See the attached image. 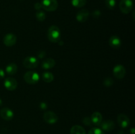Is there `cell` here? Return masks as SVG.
I'll list each match as a JSON object with an SVG mask.
<instances>
[{"instance_id":"26","label":"cell","mask_w":135,"mask_h":134,"mask_svg":"<svg viewBox=\"0 0 135 134\" xmlns=\"http://www.w3.org/2000/svg\"><path fill=\"white\" fill-rule=\"evenodd\" d=\"M101 15V12L100 10L97 9V10H94L92 13V16L95 18H98L100 17Z\"/></svg>"},{"instance_id":"22","label":"cell","mask_w":135,"mask_h":134,"mask_svg":"<svg viewBox=\"0 0 135 134\" xmlns=\"http://www.w3.org/2000/svg\"><path fill=\"white\" fill-rule=\"evenodd\" d=\"M105 5L109 9H114L116 5L115 0H105Z\"/></svg>"},{"instance_id":"32","label":"cell","mask_w":135,"mask_h":134,"mask_svg":"<svg viewBox=\"0 0 135 134\" xmlns=\"http://www.w3.org/2000/svg\"><path fill=\"white\" fill-rule=\"evenodd\" d=\"M2 103H3L2 100H1V99H0V106H1V105H2Z\"/></svg>"},{"instance_id":"5","label":"cell","mask_w":135,"mask_h":134,"mask_svg":"<svg viewBox=\"0 0 135 134\" xmlns=\"http://www.w3.org/2000/svg\"><path fill=\"white\" fill-rule=\"evenodd\" d=\"M39 64V61L36 57L32 56H26L23 60V65L26 68H35Z\"/></svg>"},{"instance_id":"16","label":"cell","mask_w":135,"mask_h":134,"mask_svg":"<svg viewBox=\"0 0 135 134\" xmlns=\"http://www.w3.org/2000/svg\"><path fill=\"white\" fill-rule=\"evenodd\" d=\"M91 120L93 124L95 126H100L101 122H102V115L101 113L98 112H95L92 114L90 117Z\"/></svg>"},{"instance_id":"15","label":"cell","mask_w":135,"mask_h":134,"mask_svg":"<svg viewBox=\"0 0 135 134\" xmlns=\"http://www.w3.org/2000/svg\"><path fill=\"white\" fill-rule=\"evenodd\" d=\"M55 65V61L52 58H47L42 63V67L43 69L48 70L54 68Z\"/></svg>"},{"instance_id":"7","label":"cell","mask_w":135,"mask_h":134,"mask_svg":"<svg viewBox=\"0 0 135 134\" xmlns=\"http://www.w3.org/2000/svg\"><path fill=\"white\" fill-rule=\"evenodd\" d=\"M113 73L117 79H123L126 74V70L125 67L121 64H117L113 68Z\"/></svg>"},{"instance_id":"13","label":"cell","mask_w":135,"mask_h":134,"mask_svg":"<svg viewBox=\"0 0 135 134\" xmlns=\"http://www.w3.org/2000/svg\"><path fill=\"white\" fill-rule=\"evenodd\" d=\"M100 127H101V130H104V131H112L113 129L115 128V126L114 122L110 120H107L102 121L100 123Z\"/></svg>"},{"instance_id":"11","label":"cell","mask_w":135,"mask_h":134,"mask_svg":"<svg viewBox=\"0 0 135 134\" xmlns=\"http://www.w3.org/2000/svg\"><path fill=\"white\" fill-rule=\"evenodd\" d=\"M117 122L122 128H126L130 125V120L127 116L124 114H119L117 116Z\"/></svg>"},{"instance_id":"3","label":"cell","mask_w":135,"mask_h":134,"mask_svg":"<svg viewBox=\"0 0 135 134\" xmlns=\"http://www.w3.org/2000/svg\"><path fill=\"white\" fill-rule=\"evenodd\" d=\"M41 4L42 9L49 12L55 11L58 7L57 0H42Z\"/></svg>"},{"instance_id":"4","label":"cell","mask_w":135,"mask_h":134,"mask_svg":"<svg viewBox=\"0 0 135 134\" xmlns=\"http://www.w3.org/2000/svg\"><path fill=\"white\" fill-rule=\"evenodd\" d=\"M133 8V3L132 0H121L119 3V9L124 14H128Z\"/></svg>"},{"instance_id":"14","label":"cell","mask_w":135,"mask_h":134,"mask_svg":"<svg viewBox=\"0 0 135 134\" xmlns=\"http://www.w3.org/2000/svg\"><path fill=\"white\" fill-rule=\"evenodd\" d=\"M109 44L113 49H118L121 45V39L117 35H112L109 40Z\"/></svg>"},{"instance_id":"9","label":"cell","mask_w":135,"mask_h":134,"mask_svg":"<svg viewBox=\"0 0 135 134\" xmlns=\"http://www.w3.org/2000/svg\"><path fill=\"white\" fill-rule=\"evenodd\" d=\"M3 42V43L7 47H12L17 42V37L15 34H11V33L7 34L4 36Z\"/></svg>"},{"instance_id":"20","label":"cell","mask_w":135,"mask_h":134,"mask_svg":"<svg viewBox=\"0 0 135 134\" xmlns=\"http://www.w3.org/2000/svg\"><path fill=\"white\" fill-rule=\"evenodd\" d=\"M71 3L75 7L80 8L86 4V0H71Z\"/></svg>"},{"instance_id":"1","label":"cell","mask_w":135,"mask_h":134,"mask_svg":"<svg viewBox=\"0 0 135 134\" xmlns=\"http://www.w3.org/2000/svg\"><path fill=\"white\" fill-rule=\"evenodd\" d=\"M47 38L53 43H58L61 40V32L57 26H51L47 31Z\"/></svg>"},{"instance_id":"21","label":"cell","mask_w":135,"mask_h":134,"mask_svg":"<svg viewBox=\"0 0 135 134\" xmlns=\"http://www.w3.org/2000/svg\"><path fill=\"white\" fill-rule=\"evenodd\" d=\"M36 17L37 20L38 21H44L46 18V14L42 11H38L36 13Z\"/></svg>"},{"instance_id":"30","label":"cell","mask_w":135,"mask_h":134,"mask_svg":"<svg viewBox=\"0 0 135 134\" xmlns=\"http://www.w3.org/2000/svg\"><path fill=\"white\" fill-rule=\"evenodd\" d=\"M4 77H5V72L3 71V70L0 68V79L3 78Z\"/></svg>"},{"instance_id":"25","label":"cell","mask_w":135,"mask_h":134,"mask_svg":"<svg viewBox=\"0 0 135 134\" xmlns=\"http://www.w3.org/2000/svg\"><path fill=\"white\" fill-rule=\"evenodd\" d=\"M83 122L84 125L86 126H92V120H91V118L90 117H84L83 120Z\"/></svg>"},{"instance_id":"17","label":"cell","mask_w":135,"mask_h":134,"mask_svg":"<svg viewBox=\"0 0 135 134\" xmlns=\"http://www.w3.org/2000/svg\"><path fill=\"white\" fill-rule=\"evenodd\" d=\"M5 70H6L7 74L10 75V76H13V75H15L17 72L18 67H17V64H15V63H11V64H8Z\"/></svg>"},{"instance_id":"23","label":"cell","mask_w":135,"mask_h":134,"mask_svg":"<svg viewBox=\"0 0 135 134\" xmlns=\"http://www.w3.org/2000/svg\"><path fill=\"white\" fill-rule=\"evenodd\" d=\"M88 134H105V133L98 127H92L88 131Z\"/></svg>"},{"instance_id":"27","label":"cell","mask_w":135,"mask_h":134,"mask_svg":"<svg viewBox=\"0 0 135 134\" xmlns=\"http://www.w3.org/2000/svg\"><path fill=\"white\" fill-rule=\"evenodd\" d=\"M34 8H35L37 11H40V9L42 8L41 3H36L34 4Z\"/></svg>"},{"instance_id":"24","label":"cell","mask_w":135,"mask_h":134,"mask_svg":"<svg viewBox=\"0 0 135 134\" xmlns=\"http://www.w3.org/2000/svg\"><path fill=\"white\" fill-rule=\"evenodd\" d=\"M103 84L105 87H110L113 84V80L112 78L108 77L104 79Z\"/></svg>"},{"instance_id":"10","label":"cell","mask_w":135,"mask_h":134,"mask_svg":"<svg viewBox=\"0 0 135 134\" xmlns=\"http://www.w3.org/2000/svg\"><path fill=\"white\" fill-rule=\"evenodd\" d=\"M0 116L5 120H11L14 117V112L9 108H3L0 110Z\"/></svg>"},{"instance_id":"28","label":"cell","mask_w":135,"mask_h":134,"mask_svg":"<svg viewBox=\"0 0 135 134\" xmlns=\"http://www.w3.org/2000/svg\"><path fill=\"white\" fill-rule=\"evenodd\" d=\"M40 107L42 110H45V109H47V104L46 102H41L40 105Z\"/></svg>"},{"instance_id":"29","label":"cell","mask_w":135,"mask_h":134,"mask_svg":"<svg viewBox=\"0 0 135 134\" xmlns=\"http://www.w3.org/2000/svg\"><path fill=\"white\" fill-rule=\"evenodd\" d=\"M45 55H46V52L42 51H40V53H38V58H40V59H42V58H43Z\"/></svg>"},{"instance_id":"12","label":"cell","mask_w":135,"mask_h":134,"mask_svg":"<svg viewBox=\"0 0 135 134\" xmlns=\"http://www.w3.org/2000/svg\"><path fill=\"white\" fill-rule=\"evenodd\" d=\"M90 16V13L86 9H81L77 13L76 18L77 21L80 22H84L88 19Z\"/></svg>"},{"instance_id":"2","label":"cell","mask_w":135,"mask_h":134,"mask_svg":"<svg viewBox=\"0 0 135 134\" xmlns=\"http://www.w3.org/2000/svg\"><path fill=\"white\" fill-rule=\"evenodd\" d=\"M24 80L28 84H35L39 81L40 76L36 72L29 71L24 75Z\"/></svg>"},{"instance_id":"31","label":"cell","mask_w":135,"mask_h":134,"mask_svg":"<svg viewBox=\"0 0 135 134\" xmlns=\"http://www.w3.org/2000/svg\"><path fill=\"white\" fill-rule=\"evenodd\" d=\"M130 134H135V130L134 128H132L130 130Z\"/></svg>"},{"instance_id":"6","label":"cell","mask_w":135,"mask_h":134,"mask_svg":"<svg viewBox=\"0 0 135 134\" xmlns=\"http://www.w3.org/2000/svg\"><path fill=\"white\" fill-rule=\"evenodd\" d=\"M44 120L46 122L50 124H54L58 120V116L55 113L51 111H47L44 114Z\"/></svg>"},{"instance_id":"18","label":"cell","mask_w":135,"mask_h":134,"mask_svg":"<svg viewBox=\"0 0 135 134\" xmlns=\"http://www.w3.org/2000/svg\"><path fill=\"white\" fill-rule=\"evenodd\" d=\"M71 134H86L85 130L83 128L82 126L79 125H75L73 126L71 129L70 131Z\"/></svg>"},{"instance_id":"19","label":"cell","mask_w":135,"mask_h":134,"mask_svg":"<svg viewBox=\"0 0 135 134\" xmlns=\"http://www.w3.org/2000/svg\"><path fill=\"white\" fill-rule=\"evenodd\" d=\"M42 78L45 82L50 83L54 80V76L52 73L50 72H45L42 74Z\"/></svg>"},{"instance_id":"8","label":"cell","mask_w":135,"mask_h":134,"mask_svg":"<svg viewBox=\"0 0 135 134\" xmlns=\"http://www.w3.org/2000/svg\"><path fill=\"white\" fill-rule=\"evenodd\" d=\"M17 81L13 78H7L4 81V87L9 91H14L17 87Z\"/></svg>"}]
</instances>
